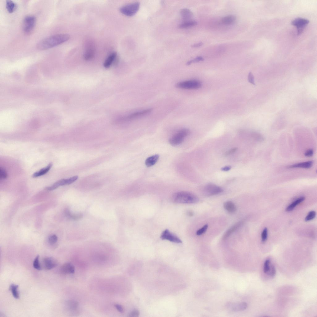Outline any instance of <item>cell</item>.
<instances>
[{
    "mask_svg": "<svg viewBox=\"0 0 317 317\" xmlns=\"http://www.w3.org/2000/svg\"><path fill=\"white\" fill-rule=\"evenodd\" d=\"M69 35L60 34L49 36L42 40L37 45V48L40 50H46L57 46L68 41Z\"/></svg>",
    "mask_w": 317,
    "mask_h": 317,
    "instance_id": "6da1fadb",
    "label": "cell"
},
{
    "mask_svg": "<svg viewBox=\"0 0 317 317\" xmlns=\"http://www.w3.org/2000/svg\"><path fill=\"white\" fill-rule=\"evenodd\" d=\"M171 200L177 204H193L196 203L199 200L198 197L191 193L181 192H177L172 196Z\"/></svg>",
    "mask_w": 317,
    "mask_h": 317,
    "instance_id": "7a4b0ae2",
    "label": "cell"
},
{
    "mask_svg": "<svg viewBox=\"0 0 317 317\" xmlns=\"http://www.w3.org/2000/svg\"><path fill=\"white\" fill-rule=\"evenodd\" d=\"M190 134V131L188 129L185 128L180 130L170 138L169 143L173 146L179 145L183 143L185 138Z\"/></svg>",
    "mask_w": 317,
    "mask_h": 317,
    "instance_id": "3957f363",
    "label": "cell"
},
{
    "mask_svg": "<svg viewBox=\"0 0 317 317\" xmlns=\"http://www.w3.org/2000/svg\"><path fill=\"white\" fill-rule=\"evenodd\" d=\"M36 19L33 16H28L24 18L23 24V29L25 34H31L33 31L36 24Z\"/></svg>",
    "mask_w": 317,
    "mask_h": 317,
    "instance_id": "277c9868",
    "label": "cell"
},
{
    "mask_svg": "<svg viewBox=\"0 0 317 317\" xmlns=\"http://www.w3.org/2000/svg\"><path fill=\"white\" fill-rule=\"evenodd\" d=\"M140 8V4L136 2L128 4L121 7L120 9L121 13L125 16L132 17L137 12Z\"/></svg>",
    "mask_w": 317,
    "mask_h": 317,
    "instance_id": "5b68a950",
    "label": "cell"
},
{
    "mask_svg": "<svg viewBox=\"0 0 317 317\" xmlns=\"http://www.w3.org/2000/svg\"><path fill=\"white\" fill-rule=\"evenodd\" d=\"M202 85L201 82L199 81L193 80L186 81L177 83L176 85V86L177 88L182 89L196 90L200 88Z\"/></svg>",
    "mask_w": 317,
    "mask_h": 317,
    "instance_id": "8992f818",
    "label": "cell"
},
{
    "mask_svg": "<svg viewBox=\"0 0 317 317\" xmlns=\"http://www.w3.org/2000/svg\"><path fill=\"white\" fill-rule=\"evenodd\" d=\"M78 178L79 176H76L69 179L61 180L57 182L52 186L47 187L46 189L48 191H53L59 186L70 184L76 181Z\"/></svg>",
    "mask_w": 317,
    "mask_h": 317,
    "instance_id": "52a82bcc",
    "label": "cell"
},
{
    "mask_svg": "<svg viewBox=\"0 0 317 317\" xmlns=\"http://www.w3.org/2000/svg\"><path fill=\"white\" fill-rule=\"evenodd\" d=\"M203 192L205 195L207 196H211L222 192L223 189L214 184L209 183L205 187Z\"/></svg>",
    "mask_w": 317,
    "mask_h": 317,
    "instance_id": "ba28073f",
    "label": "cell"
},
{
    "mask_svg": "<svg viewBox=\"0 0 317 317\" xmlns=\"http://www.w3.org/2000/svg\"><path fill=\"white\" fill-rule=\"evenodd\" d=\"M309 23V21L308 19L302 18H296L291 22V24L293 26L296 27L298 30V34H301L304 29Z\"/></svg>",
    "mask_w": 317,
    "mask_h": 317,
    "instance_id": "9c48e42d",
    "label": "cell"
},
{
    "mask_svg": "<svg viewBox=\"0 0 317 317\" xmlns=\"http://www.w3.org/2000/svg\"><path fill=\"white\" fill-rule=\"evenodd\" d=\"M160 238L163 240H167L171 242L176 244H181V240L177 236L171 232L169 230H164L161 234Z\"/></svg>",
    "mask_w": 317,
    "mask_h": 317,
    "instance_id": "30bf717a",
    "label": "cell"
},
{
    "mask_svg": "<svg viewBox=\"0 0 317 317\" xmlns=\"http://www.w3.org/2000/svg\"><path fill=\"white\" fill-rule=\"evenodd\" d=\"M58 264L57 260L52 257H45L43 260V267L46 270H51L56 267Z\"/></svg>",
    "mask_w": 317,
    "mask_h": 317,
    "instance_id": "8fae6325",
    "label": "cell"
},
{
    "mask_svg": "<svg viewBox=\"0 0 317 317\" xmlns=\"http://www.w3.org/2000/svg\"><path fill=\"white\" fill-rule=\"evenodd\" d=\"M153 111L152 108H148L141 111L134 112L124 118L126 120H130L146 116Z\"/></svg>",
    "mask_w": 317,
    "mask_h": 317,
    "instance_id": "7c38bea8",
    "label": "cell"
},
{
    "mask_svg": "<svg viewBox=\"0 0 317 317\" xmlns=\"http://www.w3.org/2000/svg\"><path fill=\"white\" fill-rule=\"evenodd\" d=\"M227 307L230 308L234 312H238L244 310L247 307V304L246 302H241L237 303H229Z\"/></svg>",
    "mask_w": 317,
    "mask_h": 317,
    "instance_id": "4fadbf2b",
    "label": "cell"
},
{
    "mask_svg": "<svg viewBox=\"0 0 317 317\" xmlns=\"http://www.w3.org/2000/svg\"><path fill=\"white\" fill-rule=\"evenodd\" d=\"M61 272L65 274H73L75 272V268L73 265L70 263L63 264L60 267Z\"/></svg>",
    "mask_w": 317,
    "mask_h": 317,
    "instance_id": "5bb4252c",
    "label": "cell"
},
{
    "mask_svg": "<svg viewBox=\"0 0 317 317\" xmlns=\"http://www.w3.org/2000/svg\"><path fill=\"white\" fill-rule=\"evenodd\" d=\"M180 15L183 20L185 21H190L193 17V12L190 10L184 8L180 11Z\"/></svg>",
    "mask_w": 317,
    "mask_h": 317,
    "instance_id": "9a60e30c",
    "label": "cell"
},
{
    "mask_svg": "<svg viewBox=\"0 0 317 317\" xmlns=\"http://www.w3.org/2000/svg\"><path fill=\"white\" fill-rule=\"evenodd\" d=\"M95 49L93 46L91 45L89 46L85 53L84 57L85 60H89L92 59L95 55Z\"/></svg>",
    "mask_w": 317,
    "mask_h": 317,
    "instance_id": "2e32d148",
    "label": "cell"
},
{
    "mask_svg": "<svg viewBox=\"0 0 317 317\" xmlns=\"http://www.w3.org/2000/svg\"><path fill=\"white\" fill-rule=\"evenodd\" d=\"M313 163V162L312 161L301 162L292 165L290 166L289 168L309 169L311 168L312 167Z\"/></svg>",
    "mask_w": 317,
    "mask_h": 317,
    "instance_id": "e0dca14e",
    "label": "cell"
},
{
    "mask_svg": "<svg viewBox=\"0 0 317 317\" xmlns=\"http://www.w3.org/2000/svg\"><path fill=\"white\" fill-rule=\"evenodd\" d=\"M117 56V53L116 52L111 53L105 61L104 63V66L105 68H109L112 64L113 62L116 59Z\"/></svg>",
    "mask_w": 317,
    "mask_h": 317,
    "instance_id": "ac0fdd59",
    "label": "cell"
},
{
    "mask_svg": "<svg viewBox=\"0 0 317 317\" xmlns=\"http://www.w3.org/2000/svg\"><path fill=\"white\" fill-rule=\"evenodd\" d=\"M159 156L158 154L150 156L147 158L145 162L146 166L148 167L154 165L159 160Z\"/></svg>",
    "mask_w": 317,
    "mask_h": 317,
    "instance_id": "d6986e66",
    "label": "cell"
},
{
    "mask_svg": "<svg viewBox=\"0 0 317 317\" xmlns=\"http://www.w3.org/2000/svg\"><path fill=\"white\" fill-rule=\"evenodd\" d=\"M52 166L53 164L52 163H50L46 167L43 168L39 171L34 173L32 175V177L33 178H36V177L44 175L50 170L52 167Z\"/></svg>",
    "mask_w": 317,
    "mask_h": 317,
    "instance_id": "ffe728a7",
    "label": "cell"
},
{
    "mask_svg": "<svg viewBox=\"0 0 317 317\" xmlns=\"http://www.w3.org/2000/svg\"><path fill=\"white\" fill-rule=\"evenodd\" d=\"M242 222H240L236 223L228 230L225 234L223 237L224 240H225L229 237L233 232L237 230L242 224Z\"/></svg>",
    "mask_w": 317,
    "mask_h": 317,
    "instance_id": "44dd1931",
    "label": "cell"
},
{
    "mask_svg": "<svg viewBox=\"0 0 317 317\" xmlns=\"http://www.w3.org/2000/svg\"><path fill=\"white\" fill-rule=\"evenodd\" d=\"M224 208L228 212L232 213L235 212L236 210V207L232 201H227L224 203Z\"/></svg>",
    "mask_w": 317,
    "mask_h": 317,
    "instance_id": "7402d4cb",
    "label": "cell"
},
{
    "mask_svg": "<svg viewBox=\"0 0 317 317\" xmlns=\"http://www.w3.org/2000/svg\"><path fill=\"white\" fill-rule=\"evenodd\" d=\"M305 199V198L304 197H301L299 198L288 206L286 209V211L290 212L293 211L297 205L300 204Z\"/></svg>",
    "mask_w": 317,
    "mask_h": 317,
    "instance_id": "603a6c76",
    "label": "cell"
},
{
    "mask_svg": "<svg viewBox=\"0 0 317 317\" xmlns=\"http://www.w3.org/2000/svg\"><path fill=\"white\" fill-rule=\"evenodd\" d=\"M236 20V16L233 15H230L223 17L222 19V22L225 24L231 25L234 24Z\"/></svg>",
    "mask_w": 317,
    "mask_h": 317,
    "instance_id": "cb8c5ba5",
    "label": "cell"
},
{
    "mask_svg": "<svg viewBox=\"0 0 317 317\" xmlns=\"http://www.w3.org/2000/svg\"><path fill=\"white\" fill-rule=\"evenodd\" d=\"M18 288V286L14 284H11L9 287L10 290L11 292L12 295L16 299H18L20 297Z\"/></svg>",
    "mask_w": 317,
    "mask_h": 317,
    "instance_id": "d4e9b609",
    "label": "cell"
},
{
    "mask_svg": "<svg viewBox=\"0 0 317 317\" xmlns=\"http://www.w3.org/2000/svg\"><path fill=\"white\" fill-rule=\"evenodd\" d=\"M6 8L9 13H12L15 10L16 5L13 1L8 0L6 2Z\"/></svg>",
    "mask_w": 317,
    "mask_h": 317,
    "instance_id": "484cf974",
    "label": "cell"
},
{
    "mask_svg": "<svg viewBox=\"0 0 317 317\" xmlns=\"http://www.w3.org/2000/svg\"><path fill=\"white\" fill-rule=\"evenodd\" d=\"M197 24V22L195 21H185L181 24L179 27L180 28H186L194 27Z\"/></svg>",
    "mask_w": 317,
    "mask_h": 317,
    "instance_id": "4316f807",
    "label": "cell"
},
{
    "mask_svg": "<svg viewBox=\"0 0 317 317\" xmlns=\"http://www.w3.org/2000/svg\"><path fill=\"white\" fill-rule=\"evenodd\" d=\"M68 308L72 311L76 310L78 307V303L77 302L73 301H70L67 303Z\"/></svg>",
    "mask_w": 317,
    "mask_h": 317,
    "instance_id": "83f0119b",
    "label": "cell"
},
{
    "mask_svg": "<svg viewBox=\"0 0 317 317\" xmlns=\"http://www.w3.org/2000/svg\"><path fill=\"white\" fill-rule=\"evenodd\" d=\"M39 256L37 255L35 259L33 264L34 268L37 270H41L42 267L39 261Z\"/></svg>",
    "mask_w": 317,
    "mask_h": 317,
    "instance_id": "f1b7e54d",
    "label": "cell"
},
{
    "mask_svg": "<svg viewBox=\"0 0 317 317\" xmlns=\"http://www.w3.org/2000/svg\"><path fill=\"white\" fill-rule=\"evenodd\" d=\"M66 214L67 216L71 218L74 219H77L80 218L82 217V215L81 214L73 215L68 210L66 211Z\"/></svg>",
    "mask_w": 317,
    "mask_h": 317,
    "instance_id": "f546056e",
    "label": "cell"
},
{
    "mask_svg": "<svg viewBox=\"0 0 317 317\" xmlns=\"http://www.w3.org/2000/svg\"><path fill=\"white\" fill-rule=\"evenodd\" d=\"M204 59L201 56H199L194 59L188 61L186 63V65L189 66L192 63L199 62L204 61Z\"/></svg>",
    "mask_w": 317,
    "mask_h": 317,
    "instance_id": "4dcf8cb0",
    "label": "cell"
},
{
    "mask_svg": "<svg viewBox=\"0 0 317 317\" xmlns=\"http://www.w3.org/2000/svg\"><path fill=\"white\" fill-rule=\"evenodd\" d=\"M268 231L267 228H265L261 234L262 242L264 243L267 240L268 238Z\"/></svg>",
    "mask_w": 317,
    "mask_h": 317,
    "instance_id": "1f68e13d",
    "label": "cell"
},
{
    "mask_svg": "<svg viewBox=\"0 0 317 317\" xmlns=\"http://www.w3.org/2000/svg\"><path fill=\"white\" fill-rule=\"evenodd\" d=\"M316 216V212L314 211L309 212L305 218L306 222H308L314 219Z\"/></svg>",
    "mask_w": 317,
    "mask_h": 317,
    "instance_id": "d6a6232c",
    "label": "cell"
},
{
    "mask_svg": "<svg viewBox=\"0 0 317 317\" xmlns=\"http://www.w3.org/2000/svg\"><path fill=\"white\" fill-rule=\"evenodd\" d=\"M270 260L268 259L266 260L265 261L264 267V273H267L270 271Z\"/></svg>",
    "mask_w": 317,
    "mask_h": 317,
    "instance_id": "836d02e7",
    "label": "cell"
},
{
    "mask_svg": "<svg viewBox=\"0 0 317 317\" xmlns=\"http://www.w3.org/2000/svg\"><path fill=\"white\" fill-rule=\"evenodd\" d=\"M58 240L57 237L56 235L50 236L48 238V242L50 244L53 245L57 243Z\"/></svg>",
    "mask_w": 317,
    "mask_h": 317,
    "instance_id": "e575fe53",
    "label": "cell"
},
{
    "mask_svg": "<svg viewBox=\"0 0 317 317\" xmlns=\"http://www.w3.org/2000/svg\"><path fill=\"white\" fill-rule=\"evenodd\" d=\"M8 174L5 170L3 168H0V179L5 180L7 178Z\"/></svg>",
    "mask_w": 317,
    "mask_h": 317,
    "instance_id": "d590c367",
    "label": "cell"
},
{
    "mask_svg": "<svg viewBox=\"0 0 317 317\" xmlns=\"http://www.w3.org/2000/svg\"><path fill=\"white\" fill-rule=\"evenodd\" d=\"M208 227V225H205L197 231L196 235H200L204 234L207 230Z\"/></svg>",
    "mask_w": 317,
    "mask_h": 317,
    "instance_id": "8d00e7d4",
    "label": "cell"
},
{
    "mask_svg": "<svg viewBox=\"0 0 317 317\" xmlns=\"http://www.w3.org/2000/svg\"><path fill=\"white\" fill-rule=\"evenodd\" d=\"M139 314H140V312H139V311L135 309L132 311L128 315V316L130 317H137L139 316Z\"/></svg>",
    "mask_w": 317,
    "mask_h": 317,
    "instance_id": "74e56055",
    "label": "cell"
},
{
    "mask_svg": "<svg viewBox=\"0 0 317 317\" xmlns=\"http://www.w3.org/2000/svg\"><path fill=\"white\" fill-rule=\"evenodd\" d=\"M248 80L249 82L253 85H255L254 81V78L253 75L251 72L249 73L248 76Z\"/></svg>",
    "mask_w": 317,
    "mask_h": 317,
    "instance_id": "f35d334b",
    "label": "cell"
},
{
    "mask_svg": "<svg viewBox=\"0 0 317 317\" xmlns=\"http://www.w3.org/2000/svg\"><path fill=\"white\" fill-rule=\"evenodd\" d=\"M237 149H238L237 147L232 148L227 151L225 154V156H227L232 154L235 153V152L237 150Z\"/></svg>",
    "mask_w": 317,
    "mask_h": 317,
    "instance_id": "ab89813d",
    "label": "cell"
},
{
    "mask_svg": "<svg viewBox=\"0 0 317 317\" xmlns=\"http://www.w3.org/2000/svg\"><path fill=\"white\" fill-rule=\"evenodd\" d=\"M270 270H270V275L272 277H274L276 273V270L274 266L273 265H271Z\"/></svg>",
    "mask_w": 317,
    "mask_h": 317,
    "instance_id": "60d3db41",
    "label": "cell"
},
{
    "mask_svg": "<svg viewBox=\"0 0 317 317\" xmlns=\"http://www.w3.org/2000/svg\"><path fill=\"white\" fill-rule=\"evenodd\" d=\"M115 307L118 311L120 313H122L124 312V310L123 307L120 304H115Z\"/></svg>",
    "mask_w": 317,
    "mask_h": 317,
    "instance_id": "b9f144b4",
    "label": "cell"
},
{
    "mask_svg": "<svg viewBox=\"0 0 317 317\" xmlns=\"http://www.w3.org/2000/svg\"><path fill=\"white\" fill-rule=\"evenodd\" d=\"M313 151L312 149L308 150L306 152L304 155L307 157H310L313 156Z\"/></svg>",
    "mask_w": 317,
    "mask_h": 317,
    "instance_id": "7bdbcfd3",
    "label": "cell"
},
{
    "mask_svg": "<svg viewBox=\"0 0 317 317\" xmlns=\"http://www.w3.org/2000/svg\"><path fill=\"white\" fill-rule=\"evenodd\" d=\"M203 45V43L202 42H200L192 45V47L193 48H197L202 46Z\"/></svg>",
    "mask_w": 317,
    "mask_h": 317,
    "instance_id": "ee69618b",
    "label": "cell"
},
{
    "mask_svg": "<svg viewBox=\"0 0 317 317\" xmlns=\"http://www.w3.org/2000/svg\"><path fill=\"white\" fill-rule=\"evenodd\" d=\"M231 167L230 166H228L224 167L222 168V170L224 171H228L230 170Z\"/></svg>",
    "mask_w": 317,
    "mask_h": 317,
    "instance_id": "f6af8a7d",
    "label": "cell"
}]
</instances>
